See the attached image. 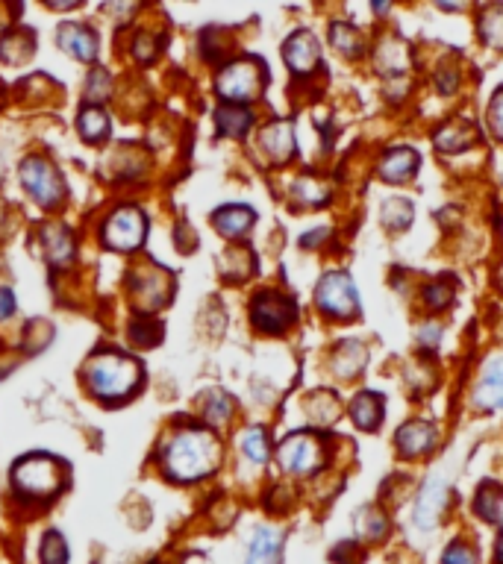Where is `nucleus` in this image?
<instances>
[{
	"label": "nucleus",
	"instance_id": "6",
	"mask_svg": "<svg viewBox=\"0 0 503 564\" xmlns=\"http://www.w3.org/2000/svg\"><path fill=\"white\" fill-rule=\"evenodd\" d=\"M101 238L109 250L133 253L148 241V215L136 206H121L103 221Z\"/></svg>",
	"mask_w": 503,
	"mask_h": 564
},
{
	"label": "nucleus",
	"instance_id": "12",
	"mask_svg": "<svg viewBox=\"0 0 503 564\" xmlns=\"http://www.w3.org/2000/svg\"><path fill=\"white\" fill-rule=\"evenodd\" d=\"M283 59H286V65H289L292 74L309 77L318 68V62H321V45H318V39L309 30H298V33H292L286 39Z\"/></svg>",
	"mask_w": 503,
	"mask_h": 564
},
{
	"label": "nucleus",
	"instance_id": "26",
	"mask_svg": "<svg viewBox=\"0 0 503 564\" xmlns=\"http://www.w3.org/2000/svg\"><path fill=\"white\" fill-rule=\"evenodd\" d=\"M365 362H368L365 344H359V341H342V344L336 347L333 368H336V374L342 376V379H353V376L365 368Z\"/></svg>",
	"mask_w": 503,
	"mask_h": 564
},
{
	"label": "nucleus",
	"instance_id": "45",
	"mask_svg": "<svg viewBox=\"0 0 503 564\" xmlns=\"http://www.w3.org/2000/svg\"><path fill=\"white\" fill-rule=\"evenodd\" d=\"M456 80H459V71H453V68H442L439 71V77H436V83H439V89L445 94H451L456 89Z\"/></svg>",
	"mask_w": 503,
	"mask_h": 564
},
{
	"label": "nucleus",
	"instance_id": "31",
	"mask_svg": "<svg viewBox=\"0 0 503 564\" xmlns=\"http://www.w3.org/2000/svg\"><path fill=\"white\" fill-rule=\"evenodd\" d=\"M39 564H71V547L59 529H48L39 544Z\"/></svg>",
	"mask_w": 503,
	"mask_h": 564
},
{
	"label": "nucleus",
	"instance_id": "9",
	"mask_svg": "<svg viewBox=\"0 0 503 564\" xmlns=\"http://www.w3.org/2000/svg\"><path fill=\"white\" fill-rule=\"evenodd\" d=\"M295 318H298L295 300L280 291H259L251 300V321L259 332L280 335L295 324Z\"/></svg>",
	"mask_w": 503,
	"mask_h": 564
},
{
	"label": "nucleus",
	"instance_id": "43",
	"mask_svg": "<svg viewBox=\"0 0 503 564\" xmlns=\"http://www.w3.org/2000/svg\"><path fill=\"white\" fill-rule=\"evenodd\" d=\"M486 121H489V130L495 133V139L503 141V89H498L495 97H492L489 112H486Z\"/></svg>",
	"mask_w": 503,
	"mask_h": 564
},
{
	"label": "nucleus",
	"instance_id": "7",
	"mask_svg": "<svg viewBox=\"0 0 503 564\" xmlns=\"http://www.w3.org/2000/svg\"><path fill=\"white\" fill-rule=\"evenodd\" d=\"M130 291H133V303L142 315H151L156 309H162L171 294H174V277L159 268V265H139L133 274H130Z\"/></svg>",
	"mask_w": 503,
	"mask_h": 564
},
{
	"label": "nucleus",
	"instance_id": "11",
	"mask_svg": "<svg viewBox=\"0 0 503 564\" xmlns=\"http://www.w3.org/2000/svg\"><path fill=\"white\" fill-rule=\"evenodd\" d=\"M445 509H448V485H445L442 479H430V482L421 488V494L415 497L412 520H415L418 529L430 532V529H436V523L442 520Z\"/></svg>",
	"mask_w": 503,
	"mask_h": 564
},
{
	"label": "nucleus",
	"instance_id": "27",
	"mask_svg": "<svg viewBox=\"0 0 503 564\" xmlns=\"http://www.w3.org/2000/svg\"><path fill=\"white\" fill-rule=\"evenodd\" d=\"M477 33L492 50H503V6L501 3H489L480 9L477 18Z\"/></svg>",
	"mask_w": 503,
	"mask_h": 564
},
{
	"label": "nucleus",
	"instance_id": "36",
	"mask_svg": "<svg viewBox=\"0 0 503 564\" xmlns=\"http://www.w3.org/2000/svg\"><path fill=\"white\" fill-rule=\"evenodd\" d=\"M292 194H295L301 203H309V206H318V203H327V200H330V188L324 186V183H318V180H312V177L298 180V183L292 186Z\"/></svg>",
	"mask_w": 503,
	"mask_h": 564
},
{
	"label": "nucleus",
	"instance_id": "24",
	"mask_svg": "<svg viewBox=\"0 0 503 564\" xmlns=\"http://www.w3.org/2000/svg\"><path fill=\"white\" fill-rule=\"evenodd\" d=\"M383 412H386V406H383V397H380V394H374V391H362V394L353 397L351 418L359 429L374 432V429L383 423Z\"/></svg>",
	"mask_w": 503,
	"mask_h": 564
},
{
	"label": "nucleus",
	"instance_id": "8",
	"mask_svg": "<svg viewBox=\"0 0 503 564\" xmlns=\"http://www.w3.org/2000/svg\"><path fill=\"white\" fill-rule=\"evenodd\" d=\"M21 186L27 188V194L45 206V209H56L65 200V180L56 171V165L42 159V156H30L21 165Z\"/></svg>",
	"mask_w": 503,
	"mask_h": 564
},
{
	"label": "nucleus",
	"instance_id": "19",
	"mask_svg": "<svg viewBox=\"0 0 503 564\" xmlns=\"http://www.w3.org/2000/svg\"><path fill=\"white\" fill-rule=\"evenodd\" d=\"M42 244H45V256L51 262L53 268H68L74 262V235L65 224H48L42 230Z\"/></svg>",
	"mask_w": 503,
	"mask_h": 564
},
{
	"label": "nucleus",
	"instance_id": "16",
	"mask_svg": "<svg viewBox=\"0 0 503 564\" xmlns=\"http://www.w3.org/2000/svg\"><path fill=\"white\" fill-rule=\"evenodd\" d=\"M245 564H283V532L274 526H256Z\"/></svg>",
	"mask_w": 503,
	"mask_h": 564
},
{
	"label": "nucleus",
	"instance_id": "37",
	"mask_svg": "<svg viewBox=\"0 0 503 564\" xmlns=\"http://www.w3.org/2000/svg\"><path fill=\"white\" fill-rule=\"evenodd\" d=\"M162 335H165L162 324H153L148 315H145L142 321H133V324H130V338H133L136 344H142V347H156V344L162 341Z\"/></svg>",
	"mask_w": 503,
	"mask_h": 564
},
{
	"label": "nucleus",
	"instance_id": "41",
	"mask_svg": "<svg viewBox=\"0 0 503 564\" xmlns=\"http://www.w3.org/2000/svg\"><path fill=\"white\" fill-rule=\"evenodd\" d=\"M330 559L336 564H359L362 562V544L359 541H342L330 550Z\"/></svg>",
	"mask_w": 503,
	"mask_h": 564
},
{
	"label": "nucleus",
	"instance_id": "35",
	"mask_svg": "<svg viewBox=\"0 0 503 564\" xmlns=\"http://www.w3.org/2000/svg\"><path fill=\"white\" fill-rule=\"evenodd\" d=\"M442 564H480V553L471 541L465 538H453L451 544L442 553Z\"/></svg>",
	"mask_w": 503,
	"mask_h": 564
},
{
	"label": "nucleus",
	"instance_id": "3",
	"mask_svg": "<svg viewBox=\"0 0 503 564\" xmlns=\"http://www.w3.org/2000/svg\"><path fill=\"white\" fill-rule=\"evenodd\" d=\"M65 485H68L65 465L45 453L24 456L12 468V488L18 497H27V500H53L65 491Z\"/></svg>",
	"mask_w": 503,
	"mask_h": 564
},
{
	"label": "nucleus",
	"instance_id": "10",
	"mask_svg": "<svg viewBox=\"0 0 503 564\" xmlns=\"http://www.w3.org/2000/svg\"><path fill=\"white\" fill-rule=\"evenodd\" d=\"M315 303L324 315L330 318H339V321H348L353 315H359V297H356V288L348 274L342 271H333V274H324L318 288H315Z\"/></svg>",
	"mask_w": 503,
	"mask_h": 564
},
{
	"label": "nucleus",
	"instance_id": "30",
	"mask_svg": "<svg viewBox=\"0 0 503 564\" xmlns=\"http://www.w3.org/2000/svg\"><path fill=\"white\" fill-rule=\"evenodd\" d=\"M330 42H333V47H336L342 56H348V59H356V56L365 53L362 33H359L353 24H345V21H339V24L330 27Z\"/></svg>",
	"mask_w": 503,
	"mask_h": 564
},
{
	"label": "nucleus",
	"instance_id": "28",
	"mask_svg": "<svg viewBox=\"0 0 503 564\" xmlns=\"http://www.w3.org/2000/svg\"><path fill=\"white\" fill-rule=\"evenodd\" d=\"M33 33L30 30H12L0 39V59L9 62V65H21L33 56Z\"/></svg>",
	"mask_w": 503,
	"mask_h": 564
},
{
	"label": "nucleus",
	"instance_id": "23",
	"mask_svg": "<svg viewBox=\"0 0 503 564\" xmlns=\"http://www.w3.org/2000/svg\"><path fill=\"white\" fill-rule=\"evenodd\" d=\"M474 141H477V127L468 124V121H459V118L442 124V127L436 130V136H433V144H436L442 153H459V150L471 147Z\"/></svg>",
	"mask_w": 503,
	"mask_h": 564
},
{
	"label": "nucleus",
	"instance_id": "48",
	"mask_svg": "<svg viewBox=\"0 0 503 564\" xmlns=\"http://www.w3.org/2000/svg\"><path fill=\"white\" fill-rule=\"evenodd\" d=\"M498 282H501V288H503V265H501V271H498Z\"/></svg>",
	"mask_w": 503,
	"mask_h": 564
},
{
	"label": "nucleus",
	"instance_id": "25",
	"mask_svg": "<svg viewBox=\"0 0 503 564\" xmlns=\"http://www.w3.org/2000/svg\"><path fill=\"white\" fill-rule=\"evenodd\" d=\"M77 133L89 144H103L112 133V124H109V115L103 112L101 106H83L80 115H77Z\"/></svg>",
	"mask_w": 503,
	"mask_h": 564
},
{
	"label": "nucleus",
	"instance_id": "38",
	"mask_svg": "<svg viewBox=\"0 0 503 564\" xmlns=\"http://www.w3.org/2000/svg\"><path fill=\"white\" fill-rule=\"evenodd\" d=\"M453 294H456V288L451 280H436L424 288V303L430 309H448L453 303Z\"/></svg>",
	"mask_w": 503,
	"mask_h": 564
},
{
	"label": "nucleus",
	"instance_id": "4",
	"mask_svg": "<svg viewBox=\"0 0 503 564\" xmlns=\"http://www.w3.org/2000/svg\"><path fill=\"white\" fill-rule=\"evenodd\" d=\"M262 89H265V65L251 56L227 62L215 80V92L233 106H242L253 97H259Z\"/></svg>",
	"mask_w": 503,
	"mask_h": 564
},
{
	"label": "nucleus",
	"instance_id": "20",
	"mask_svg": "<svg viewBox=\"0 0 503 564\" xmlns=\"http://www.w3.org/2000/svg\"><path fill=\"white\" fill-rule=\"evenodd\" d=\"M418 171V153L412 147H392L380 159V177L386 183H406Z\"/></svg>",
	"mask_w": 503,
	"mask_h": 564
},
{
	"label": "nucleus",
	"instance_id": "47",
	"mask_svg": "<svg viewBox=\"0 0 503 564\" xmlns=\"http://www.w3.org/2000/svg\"><path fill=\"white\" fill-rule=\"evenodd\" d=\"M495 564H503V532L501 538L495 541Z\"/></svg>",
	"mask_w": 503,
	"mask_h": 564
},
{
	"label": "nucleus",
	"instance_id": "39",
	"mask_svg": "<svg viewBox=\"0 0 503 564\" xmlns=\"http://www.w3.org/2000/svg\"><path fill=\"white\" fill-rule=\"evenodd\" d=\"M109 94H112V77L103 68H95L89 74V83H86V97L92 100V106H98Z\"/></svg>",
	"mask_w": 503,
	"mask_h": 564
},
{
	"label": "nucleus",
	"instance_id": "15",
	"mask_svg": "<svg viewBox=\"0 0 503 564\" xmlns=\"http://www.w3.org/2000/svg\"><path fill=\"white\" fill-rule=\"evenodd\" d=\"M474 406L483 412H503V359H492L471 394Z\"/></svg>",
	"mask_w": 503,
	"mask_h": 564
},
{
	"label": "nucleus",
	"instance_id": "22",
	"mask_svg": "<svg viewBox=\"0 0 503 564\" xmlns=\"http://www.w3.org/2000/svg\"><path fill=\"white\" fill-rule=\"evenodd\" d=\"M215 127H218V136L224 139H242L253 127V112L245 106L224 103L215 109Z\"/></svg>",
	"mask_w": 503,
	"mask_h": 564
},
{
	"label": "nucleus",
	"instance_id": "44",
	"mask_svg": "<svg viewBox=\"0 0 503 564\" xmlns=\"http://www.w3.org/2000/svg\"><path fill=\"white\" fill-rule=\"evenodd\" d=\"M18 303H15V294L12 288H0V321H9L15 315Z\"/></svg>",
	"mask_w": 503,
	"mask_h": 564
},
{
	"label": "nucleus",
	"instance_id": "33",
	"mask_svg": "<svg viewBox=\"0 0 503 564\" xmlns=\"http://www.w3.org/2000/svg\"><path fill=\"white\" fill-rule=\"evenodd\" d=\"M242 453L256 462V465H265L268 456H271V441H268V432L262 426H251L245 435H242Z\"/></svg>",
	"mask_w": 503,
	"mask_h": 564
},
{
	"label": "nucleus",
	"instance_id": "13",
	"mask_svg": "<svg viewBox=\"0 0 503 564\" xmlns=\"http://www.w3.org/2000/svg\"><path fill=\"white\" fill-rule=\"evenodd\" d=\"M298 144H295V127L289 121H271L262 127L259 133V153L271 162V165H283L295 156Z\"/></svg>",
	"mask_w": 503,
	"mask_h": 564
},
{
	"label": "nucleus",
	"instance_id": "2",
	"mask_svg": "<svg viewBox=\"0 0 503 564\" xmlns=\"http://www.w3.org/2000/svg\"><path fill=\"white\" fill-rule=\"evenodd\" d=\"M83 379H86V388L92 397H98L103 403H118V400L133 397L142 388L145 371L133 356L103 350L86 362Z\"/></svg>",
	"mask_w": 503,
	"mask_h": 564
},
{
	"label": "nucleus",
	"instance_id": "34",
	"mask_svg": "<svg viewBox=\"0 0 503 564\" xmlns=\"http://www.w3.org/2000/svg\"><path fill=\"white\" fill-rule=\"evenodd\" d=\"M412 212L415 209H412V203L406 197H389L383 203V224L389 230H406L412 224Z\"/></svg>",
	"mask_w": 503,
	"mask_h": 564
},
{
	"label": "nucleus",
	"instance_id": "49",
	"mask_svg": "<svg viewBox=\"0 0 503 564\" xmlns=\"http://www.w3.org/2000/svg\"><path fill=\"white\" fill-rule=\"evenodd\" d=\"M501 238H503V221H501Z\"/></svg>",
	"mask_w": 503,
	"mask_h": 564
},
{
	"label": "nucleus",
	"instance_id": "18",
	"mask_svg": "<svg viewBox=\"0 0 503 564\" xmlns=\"http://www.w3.org/2000/svg\"><path fill=\"white\" fill-rule=\"evenodd\" d=\"M256 224V212L245 203H230V206H221L215 215H212V227L224 238H245L251 233V227Z\"/></svg>",
	"mask_w": 503,
	"mask_h": 564
},
{
	"label": "nucleus",
	"instance_id": "29",
	"mask_svg": "<svg viewBox=\"0 0 503 564\" xmlns=\"http://www.w3.org/2000/svg\"><path fill=\"white\" fill-rule=\"evenodd\" d=\"M501 506H503V488L498 482H483L477 488V497H474V512L480 520L486 523H498L501 520Z\"/></svg>",
	"mask_w": 503,
	"mask_h": 564
},
{
	"label": "nucleus",
	"instance_id": "5",
	"mask_svg": "<svg viewBox=\"0 0 503 564\" xmlns=\"http://www.w3.org/2000/svg\"><path fill=\"white\" fill-rule=\"evenodd\" d=\"M277 462L292 476H312L327 465V444L315 432H295L280 444Z\"/></svg>",
	"mask_w": 503,
	"mask_h": 564
},
{
	"label": "nucleus",
	"instance_id": "42",
	"mask_svg": "<svg viewBox=\"0 0 503 564\" xmlns=\"http://www.w3.org/2000/svg\"><path fill=\"white\" fill-rule=\"evenodd\" d=\"M133 53H136V59L139 62H153L156 59V53H159V39L151 36V33H139L136 36V42H133Z\"/></svg>",
	"mask_w": 503,
	"mask_h": 564
},
{
	"label": "nucleus",
	"instance_id": "40",
	"mask_svg": "<svg viewBox=\"0 0 503 564\" xmlns=\"http://www.w3.org/2000/svg\"><path fill=\"white\" fill-rule=\"evenodd\" d=\"M318 400L321 403H312V418L318 423H333L339 418V412H342V406H339V400L333 397V394H318Z\"/></svg>",
	"mask_w": 503,
	"mask_h": 564
},
{
	"label": "nucleus",
	"instance_id": "17",
	"mask_svg": "<svg viewBox=\"0 0 503 564\" xmlns=\"http://www.w3.org/2000/svg\"><path fill=\"white\" fill-rule=\"evenodd\" d=\"M56 39L65 53H71L80 62H95V56H98V36L86 24H62Z\"/></svg>",
	"mask_w": 503,
	"mask_h": 564
},
{
	"label": "nucleus",
	"instance_id": "32",
	"mask_svg": "<svg viewBox=\"0 0 503 564\" xmlns=\"http://www.w3.org/2000/svg\"><path fill=\"white\" fill-rule=\"evenodd\" d=\"M233 409H236V403H233L230 394H224V391H212V394L206 397L203 418H206L209 426H224V423L233 418Z\"/></svg>",
	"mask_w": 503,
	"mask_h": 564
},
{
	"label": "nucleus",
	"instance_id": "21",
	"mask_svg": "<svg viewBox=\"0 0 503 564\" xmlns=\"http://www.w3.org/2000/svg\"><path fill=\"white\" fill-rule=\"evenodd\" d=\"M353 526H356L359 541H365V544H380V541H386V538H389V529H392L389 515H386L380 506H365V509H359L356 517H353Z\"/></svg>",
	"mask_w": 503,
	"mask_h": 564
},
{
	"label": "nucleus",
	"instance_id": "14",
	"mask_svg": "<svg viewBox=\"0 0 503 564\" xmlns=\"http://www.w3.org/2000/svg\"><path fill=\"white\" fill-rule=\"evenodd\" d=\"M439 441V429L430 421H409L403 423L395 435V444H398V453L403 459H421L427 456Z\"/></svg>",
	"mask_w": 503,
	"mask_h": 564
},
{
	"label": "nucleus",
	"instance_id": "46",
	"mask_svg": "<svg viewBox=\"0 0 503 564\" xmlns=\"http://www.w3.org/2000/svg\"><path fill=\"white\" fill-rule=\"evenodd\" d=\"M439 327H433V324H427V327H421V332H418V341L421 344H427V347H433V344H439Z\"/></svg>",
	"mask_w": 503,
	"mask_h": 564
},
{
	"label": "nucleus",
	"instance_id": "1",
	"mask_svg": "<svg viewBox=\"0 0 503 564\" xmlns=\"http://www.w3.org/2000/svg\"><path fill=\"white\" fill-rule=\"evenodd\" d=\"M221 441L212 429L183 426L162 444V470L174 482H201L221 465Z\"/></svg>",
	"mask_w": 503,
	"mask_h": 564
}]
</instances>
